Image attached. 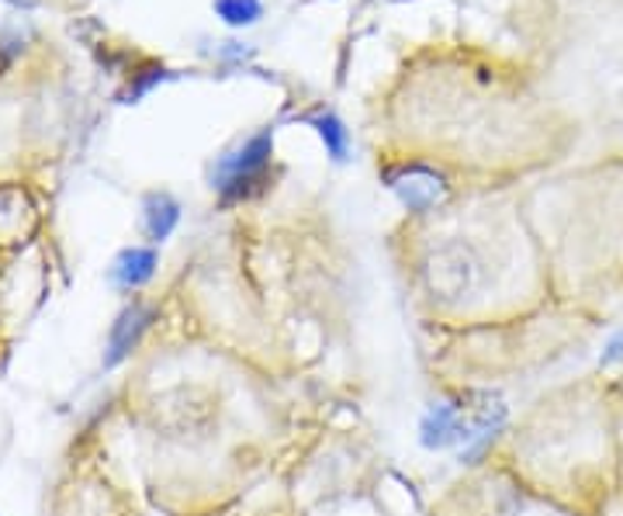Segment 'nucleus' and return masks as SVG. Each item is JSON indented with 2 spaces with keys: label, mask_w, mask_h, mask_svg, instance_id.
<instances>
[{
  "label": "nucleus",
  "mask_w": 623,
  "mask_h": 516,
  "mask_svg": "<svg viewBox=\"0 0 623 516\" xmlns=\"http://www.w3.org/2000/svg\"><path fill=\"white\" fill-rule=\"evenodd\" d=\"M271 156H274V132H260L239 153L226 156L219 163V171H215V191H219L222 205L253 198L263 187V180H267Z\"/></svg>",
  "instance_id": "obj_1"
},
{
  "label": "nucleus",
  "mask_w": 623,
  "mask_h": 516,
  "mask_svg": "<svg viewBox=\"0 0 623 516\" xmlns=\"http://www.w3.org/2000/svg\"><path fill=\"white\" fill-rule=\"evenodd\" d=\"M150 319L153 312L142 309V305H132V309H125L122 316H118V322L111 326V343H108V367H114L122 358H129V350L142 340V333L150 330Z\"/></svg>",
  "instance_id": "obj_2"
},
{
  "label": "nucleus",
  "mask_w": 623,
  "mask_h": 516,
  "mask_svg": "<svg viewBox=\"0 0 623 516\" xmlns=\"http://www.w3.org/2000/svg\"><path fill=\"white\" fill-rule=\"evenodd\" d=\"M156 250L150 246H132L125 250L122 256H118V264H114V281L122 288H139V285H146V281L156 274Z\"/></svg>",
  "instance_id": "obj_3"
},
{
  "label": "nucleus",
  "mask_w": 623,
  "mask_h": 516,
  "mask_svg": "<svg viewBox=\"0 0 623 516\" xmlns=\"http://www.w3.org/2000/svg\"><path fill=\"white\" fill-rule=\"evenodd\" d=\"M181 219V208L171 195H153L150 205H146V232H150V240L153 243H163L166 237L174 232Z\"/></svg>",
  "instance_id": "obj_4"
},
{
  "label": "nucleus",
  "mask_w": 623,
  "mask_h": 516,
  "mask_svg": "<svg viewBox=\"0 0 623 516\" xmlns=\"http://www.w3.org/2000/svg\"><path fill=\"white\" fill-rule=\"evenodd\" d=\"M308 125L319 132L323 146H326V153H329L332 160H337V163H343V160H347L350 135H347V129H343V122L337 119V114H316V119H312Z\"/></svg>",
  "instance_id": "obj_5"
},
{
  "label": "nucleus",
  "mask_w": 623,
  "mask_h": 516,
  "mask_svg": "<svg viewBox=\"0 0 623 516\" xmlns=\"http://www.w3.org/2000/svg\"><path fill=\"white\" fill-rule=\"evenodd\" d=\"M215 14H219L226 25L243 29V25H253L263 14V4L260 0H215Z\"/></svg>",
  "instance_id": "obj_6"
},
{
  "label": "nucleus",
  "mask_w": 623,
  "mask_h": 516,
  "mask_svg": "<svg viewBox=\"0 0 623 516\" xmlns=\"http://www.w3.org/2000/svg\"><path fill=\"white\" fill-rule=\"evenodd\" d=\"M616 361H623V330L606 343L603 358H599V364H616Z\"/></svg>",
  "instance_id": "obj_7"
}]
</instances>
